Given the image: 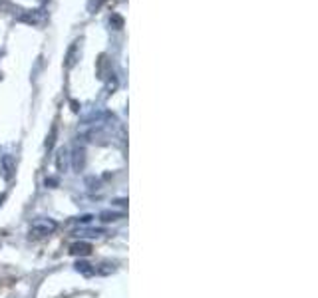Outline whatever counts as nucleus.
<instances>
[{"mask_svg": "<svg viewBox=\"0 0 318 298\" xmlns=\"http://www.w3.org/2000/svg\"><path fill=\"white\" fill-rule=\"evenodd\" d=\"M88 266H90V264H86V262H78V270H82V272H86V274H92L94 270H90Z\"/></svg>", "mask_w": 318, "mask_h": 298, "instance_id": "7ed1b4c3", "label": "nucleus"}, {"mask_svg": "<svg viewBox=\"0 0 318 298\" xmlns=\"http://www.w3.org/2000/svg\"><path fill=\"white\" fill-rule=\"evenodd\" d=\"M70 252L76 254V256H88L92 252V244L90 242H74L70 246Z\"/></svg>", "mask_w": 318, "mask_h": 298, "instance_id": "f03ea898", "label": "nucleus"}, {"mask_svg": "<svg viewBox=\"0 0 318 298\" xmlns=\"http://www.w3.org/2000/svg\"><path fill=\"white\" fill-rule=\"evenodd\" d=\"M56 228V223L54 221H36V223L32 224V228H30V234H34V236H44V234H50L52 230Z\"/></svg>", "mask_w": 318, "mask_h": 298, "instance_id": "f257e3e1", "label": "nucleus"}]
</instances>
